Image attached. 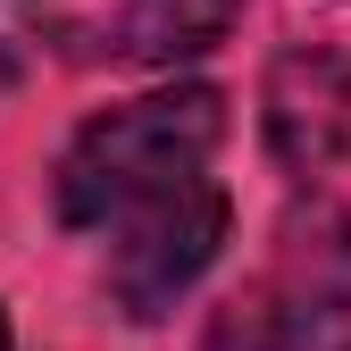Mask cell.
<instances>
[{"label": "cell", "mask_w": 351, "mask_h": 351, "mask_svg": "<svg viewBox=\"0 0 351 351\" xmlns=\"http://www.w3.org/2000/svg\"><path fill=\"white\" fill-rule=\"evenodd\" d=\"M217 134H226V101L209 84H176V93H143L125 109H101L84 134L59 151V217L84 234L117 226L134 201L184 184L209 167Z\"/></svg>", "instance_id": "obj_1"}, {"label": "cell", "mask_w": 351, "mask_h": 351, "mask_svg": "<svg viewBox=\"0 0 351 351\" xmlns=\"http://www.w3.org/2000/svg\"><path fill=\"white\" fill-rule=\"evenodd\" d=\"M351 310V209L310 193L285 209L276 251L226 310L209 318L201 351H310Z\"/></svg>", "instance_id": "obj_2"}, {"label": "cell", "mask_w": 351, "mask_h": 351, "mask_svg": "<svg viewBox=\"0 0 351 351\" xmlns=\"http://www.w3.org/2000/svg\"><path fill=\"white\" fill-rule=\"evenodd\" d=\"M101 234H109V301L134 326H151L209 276L217 243H226V193H217L209 176H184V184L134 201Z\"/></svg>", "instance_id": "obj_3"}, {"label": "cell", "mask_w": 351, "mask_h": 351, "mask_svg": "<svg viewBox=\"0 0 351 351\" xmlns=\"http://www.w3.org/2000/svg\"><path fill=\"white\" fill-rule=\"evenodd\" d=\"M259 125H268V151L285 176H326L351 143V59L326 42L285 51L259 93Z\"/></svg>", "instance_id": "obj_4"}, {"label": "cell", "mask_w": 351, "mask_h": 351, "mask_svg": "<svg viewBox=\"0 0 351 351\" xmlns=\"http://www.w3.org/2000/svg\"><path fill=\"white\" fill-rule=\"evenodd\" d=\"M251 0H125L117 25H109V59L125 67H176V59H201L234 34V17Z\"/></svg>", "instance_id": "obj_5"}, {"label": "cell", "mask_w": 351, "mask_h": 351, "mask_svg": "<svg viewBox=\"0 0 351 351\" xmlns=\"http://www.w3.org/2000/svg\"><path fill=\"white\" fill-rule=\"evenodd\" d=\"M17 75H25V59H17V42H0V93H17Z\"/></svg>", "instance_id": "obj_6"}, {"label": "cell", "mask_w": 351, "mask_h": 351, "mask_svg": "<svg viewBox=\"0 0 351 351\" xmlns=\"http://www.w3.org/2000/svg\"><path fill=\"white\" fill-rule=\"evenodd\" d=\"M0 351H9V318H0Z\"/></svg>", "instance_id": "obj_7"}]
</instances>
